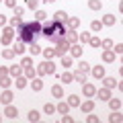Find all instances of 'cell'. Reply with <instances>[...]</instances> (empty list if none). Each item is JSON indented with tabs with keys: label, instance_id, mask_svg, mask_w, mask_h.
<instances>
[{
	"label": "cell",
	"instance_id": "6da1fadb",
	"mask_svg": "<svg viewBox=\"0 0 123 123\" xmlns=\"http://www.w3.org/2000/svg\"><path fill=\"white\" fill-rule=\"evenodd\" d=\"M41 35L47 37V41H51V43H57L60 39L66 37V23H60V21L45 23V27H41Z\"/></svg>",
	"mask_w": 123,
	"mask_h": 123
},
{
	"label": "cell",
	"instance_id": "7a4b0ae2",
	"mask_svg": "<svg viewBox=\"0 0 123 123\" xmlns=\"http://www.w3.org/2000/svg\"><path fill=\"white\" fill-rule=\"evenodd\" d=\"M39 35H41V23H37V21L23 23V25L18 27V39L25 41L27 45L37 43V37Z\"/></svg>",
	"mask_w": 123,
	"mask_h": 123
},
{
	"label": "cell",
	"instance_id": "3957f363",
	"mask_svg": "<svg viewBox=\"0 0 123 123\" xmlns=\"http://www.w3.org/2000/svg\"><path fill=\"white\" fill-rule=\"evenodd\" d=\"M35 70H37V74H41V76H45V74H55V66H53L51 60H45L43 64H39V66L35 68Z\"/></svg>",
	"mask_w": 123,
	"mask_h": 123
},
{
	"label": "cell",
	"instance_id": "277c9868",
	"mask_svg": "<svg viewBox=\"0 0 123 123\" xmlns=\"http://www.w3.org/2000/svg\"><path fill=\"white\" fill-rule=\"evenodd\" d=\"M12 39H14V29L8 25V27H4V29H2V37H0V43L6 47V45L12 43Z\"/></svg>",
	"mask_w": 123,
	"mask_h": 123
},
{
	"label": "cell",
	"instance_id": "5b68a950",
	"mask_svg": "<svg viewBox=\"0 0 123 123\" xmlns=\"http://www.w3.org/2000/svg\"><path fill=\"white\" fill-rule=\"evenodd\" d=\"M53 49H55V55L62 57V55H66V53L70 51V43H68V39L64 37V39H60V41L55 43V47H53Z\"/></svg>",
	"mask_w": 123,
	"mask_h": 123
},
{
	"label": "cell",
	"instance_id": "8992f818",
	"mask_svg": "<svg viewBox=\"0 0 123 123\" xmlns=\"http://www.w3.org/2000/svg\"><path fill=\"white\" fill-rule=\"evenodd\" d=\"M82 92H84V97H94V94H97V86H94V84H90V82H84L82 84Z\"/></svg>",
	"mask_w": 123,
	"mask_h": 123
},
{
	"label": "cell",
	"instance_id": "52a82bcc",
	"mask_svg": "<svg viewBox=\"0 0 123 123\" xmlns=\"http://www.w3.org/2000/svg\"><path fill=\"white\" fill-rule=\"evenodd\" d=\"M12 98H14V94L8 90V88H4V92L0 94V103H2V105H10V103H12Z\"/></svg>",
	"mask_w": 123,
	"mask_h": 123
},
{
	"label": "cell",
	"instance_id": "ba28073f",
	"mask_svg": "<svg viewBox=\"0 0 123 123\" xmlns=\"http://www.w3.org/2000/svg\"><path fill=\"white\" fill-rule=\"evenodd\" d=\"M82 51H84V49H82V43H72V45H70V55H72V57H80V55H82Z\"/></svg>",
	"mask_w": 123,
	"mask_h": 123
},
{
	"label": "cell",
	"instance_id": "9c48e42d",
	"mask_svg": "<svg viewBox=\"0 0 123 123\" xmlns=\"http://www.w3.org/2000/svg\"><path fill=\"white\" fill-rule=\"evenodd\" d=\"M78 107L82 109V113H92V111H94V101H90V98H88V101L80 103Z\"/></svg>",
	"mask_w": 123,
	"mask_h": 123
},
{
	"label": "cell",
	"instance_id": "30bf717a",
	"mask_svg": "<svg viewBox=\"0 0 123 123\" xmlns=\"http://www.w3.org/2000/svg\"><path fill=\"white\" fill-rule=\"evenodd\" d=\"M25 41H21V39H17V41H14V43H12V49H14V53H17V55H21V53H25L27 51V49H25Z\"/></svg>",
	"mask_w": 123,
	"mask_h": 123
},
{
	"label": "cell",
	"instance_id": "8fae6325",
	"mask_svg": "<svg viewBox=\"0 0 123 123\" xmlns=\"http://www.w3.org/2000/svg\"><path fill=\"white\" fill-rule=\"evenodd\" d=\"M103 82H105V88H115L119 84V80H115V76H103Z\"/></svg>",
	"mask_w": 123,
	"mask_h": 123
},
{
	"label": "cell",
	"instance_id": "7c38bea8",
	"mask_svg": "<svg viewBox=\"0 0 123 123\" xmlns=\"http://www.w3.org/2000/svg\"><path fill=\"white\" fill-rule=\"evenodd\" d=\"M23 72H25V68L18 64V66H10L8 68V76H12V78H17V76H23Z\"/></svg>",
	"mask_w": 123,
	"mask_h": 123
},
{
	"label": "cell",
	"instance_id": "4fadbf2b",
	"mask_svg": "<svg viewBox=\"0 0 123 123\" xmlns=\"http://www.w3.org/2000/svg\"><path fill=\"white\" fill-rule=\"evenodd\" d=\"M4 115L8 119H17V115H18V109L14 105H6V109H4Z\"/></svg>",
	"mask_w": 123,
	"mask_h": 123
},
{
	"label": "cell",
	"instance_id": "5bb4252c",
	"mask_svg": "<svg viewBox=\"0 0 123 123\" xmlns=\"http://www.w3.org/2000/svg\"><path fill=\"white\" fill-rule=\"evenodd\" d=\"M66 39H68V43H78V33H76V29H70V31H66Z\"/></svg>",
	"mask_w": 123,
	"mask_h": 123
},
{
	"label": "cell",
	"instance_id": "9a60e30c",
	"mask_svg": "<svg viewBox=\"0 0 123 123\" xmlns=\"http://www.w3.org/2000/svg\"><path fill=\"white\" fill-rule=\"evenodd\" d=\"M103 62H105V64H113V62H115L113 49H105V51H103Z\"/></svg>",
	"mask_w": 123,
	"mask_h": 123
},
{
	"label": "cell",
	"instance_id": "2e32d148",
	"mask_svg": "<svg viewBox=\"0 0 123 123\" xmlns=\"http://www.w3.org/2000/svg\"><path fill=\"white\" fill-rule=\"evenodd\" d=\"M90 72H92V76H94L97 80H101L103 76H105V68H103V66H92Z\"/></svg>",
	"mask_w": 123,
	"mask_h": 123
},
{
	"label": "cell",
	"instance_id": "e0dca14e",
	"mask_svg": "<svg viewBox=\"0 0 123 123\" xmlns=\"http://www.w3.org/2000/svg\"><path fill=\"white\" fill-rule=\"evenodd\" d=\"M101 23H103V25H107V27H115V23H117V17H115V14H105Z\"/></svg>",
	"mask_w": 123,
	"mask_h": 123
},
{
	"label": "cell",
	"instance_id": "ac0fdd59",
	"mask_svg": "<svg viewBox=\"0 0 123 123\" xmlns=\"http://www.w3.org/2000/svg\"><path fill=\"white\" fill-rule=\"evenodd\" d=\"M98 94V101H109L111 98V88H101V90H97Z\"/></svg>",
	"mask_w": 123,
	"mask_h": 123
},
{
	"label": "cell",
	"instance_id": "d6986e66",
	"mask_svg": "<svg viewBox=\"0 0 123 123\" xmlns=\"http://www.w3.org/2000/svg\"><path fill=\"white\" fill-rule=\"evenodd\" d=\"M66 25L70 27V29H78V27H80V18L78 17H68L66 18Z\"/></svg>",
	"mask_w": 123,
	"mask_h": 123
},
{
	"label": "cell",
	"instance_id": "ffe728a7",
	"mask_svg": "<svg viewBox=\"0 0 123 123\" xmlns=\"http://www.w3.org/2000/svg\"><path fill=\"white\" fill-rule=\"evenodd\" d=\"M109 107H111V111H119L121 109V98H113L111 97L109 98Z\"/></svg>",
	"mask_w": 123,
	"mask_h": 123
},
{
	"label": "cell",
	"instance_id": "44dd1931",
	"mask_svg": "<svg viewBox=\"0 0 123 123\" xmlns=\"http://www.w3.org/2000/svg\"><path fill=\"white\" fill-rule=\"evenodd\" d=\"M55 111H57V113H60V115H64V113H68V111H70V105H68V103H64V101H62V103H57Z\"/></svg>",
	"mask_w": 123,
	"mask_h": 123
},
{
	"label": "cell",
	"instance_id": "7402d4cb",
	"mask_svg": "<svg viewBox=\"0 0 123 123\" xmlns=\"http://www.w3.org/2000/svg\"><path fill=\"white\" fill-rule=\"evenodd\" d=\"M51 94L55 98H62V97H64V88H62L60 84H55V86H51Z\"/></svg>",
	"mask_w": 123,
	"mask_h": 123
},
{
	"label": "cell",
	"instance_id": "603a6c76",
	"mask_svg": "<svg viewBox=\"0 0 123 123\" xmlns=\"http://www.w3.org/2000/svg\"><path fill=\"white\" fill-rule=\"evenodd\" d=\"M88 8H90V10H101L103 8V2H101V0H88Z\"/></svg>",
	"mask_w": 123,
	"mask_h": 123
},
{
	"label": "cell",
	"instance_id": "cb8c5ba5",
	"mask_svg": "<svg viewBox=\"0 0 123 123\" xmlns=\"http://www.w3.org/2000/svg\"><path fill=\"white\" fill-rule=\"evenodd\" d=\"M66 18H68V14H66V10H57V12L53 14V21H60V23H66Z\"/></svg>",
	"mask_w": 123,
	"mask_h": 123
},
{
	"label": "cell",
	"instance_id": "d4e9b609",
	"mask_svg": "<svg viewBox=\"0 0 123 123\" xmlns=\"http://www.w3.org/2000/svg\"><path fill=\"white\" fill-rule=\"evenodd\" d=\"M12 76H2V78H0V86H2V88H8L10 86V84H12Z\"/></svg>",
	"mask_w": 123,
	"mask_h": 123
},
{
	"label": "cell",
	"instance_id": "484cf974",
	"mask_svg": "<svg viewBox=\"0 0 123 123\" xmlns=\"http://www.w3.org/2000/svg\"><path fill=\"white\" fill-rule=\"evenodd\" d=\"M78 70L84 72V74H88V72H90V64H88V62H84V60H80V62H78Z\"/></svg>",
	"mask_w": 123,
	"mask_h": 123
},
{
	"label": "cell",
	"instance_id": "4316f807",
	"mask_svg": "<svg viewBox=\"0 0 123 123\" xmlns=\"http://www.w3.org/2000/svg\"><path fill=\"white\" fill-rule=\"evenodd\" d=\"M60 80H62V82H66V84H70L72 80H74V74H72V72H68V70H66V72H64V74L60 76Z\"/></svg>",
	"mask_w": 123,
	"mask_h": 123
},
{
	"label": "cell",
	"instance_id": "83f0119b",
	"mask_svg": "<svg viewBox=\"0 0 123 123\" xmlns=\"http://www.w3.org/2000/svg\"><path fill=\"white\" fill-rule=\"evenodd\" d=\"M74 80H76V82H80V84H84V82H86V74L80 72V70H76L74 72Z\"/></svg>",
	"mask_w": 123,
	"mask_h": 123
},
{
	"label": "cell",
	"instance_id": "f1b7e54d",
	"mask_svg": "<svg viewBox=\"0 0 123 123\" xmlns=\"http://www.w3.org/2000/svg\"><path fill=\"white\" fill-rule=\"evenodd\" d=\"M68 105L70 107H78L80 105V97L78 94H70V97H68Z\"/></svg>",
	"mask_w": 123,
	"mask_h": 123
},
{
	"label": "cell",
	"instance_id": "f546056e",
	"mask_svg": "<svg viewBox=\"0 0 123 123\" xmlns=\"http://www.w3.org/2000/svg\"><path fill=\"white\" fill-rule=\"evenodd\" d=\"M45 18H47V12H45V10H39V8H37V10H35V21H37V23H43Z\"/></svg>",
	"mask_w": 123,
	"mask_h": 123
},
{
	"label": "cell",
	"instance_id": "4dcf8cb0",
	"mask_svg": "<svg viewBox=\"0 0 123 123\" xmlns=\"http://www.w3.org/2000/svg\"><path fill=\"white\" fill-rule=\"evenodd\" d=\"M8 25L12 27V29H17V27L23 25V21H21V17H10V18H8Z\"/></svg>",
	"mask_w": 123,
	"mask_h": 123
},
{
	"label": "cell",
	"instance_id": "1f68e13d",
	"mask_svg": "<svg viewBox=\"0 0 123 123\" xmlns=\"http://www.w3.org/2000/svg\"><path fill=\"white\" fill-rule=\"evenodd\" d=\"M12 82L17 84V88H25V86H27V78H25V76H17Z\"/></svg>",
	"mask_w": 123,
	"mask_h": 123
},
{
	"label": "cell",
	"instance_id": "d6a6232c",
	"mask_svg": "<svg viewBox=\"0 0 123 123\" xmlns=\"http://www.w3.org/2000/svg\"><path fill=\"white\" fill-rule=\"evenodd\" d=\"M41 53H43V57L45 60H53V57H55V49H41Z\"/></svg>",
	"mask_w": 123,
	"mask_h": 123
},
{
	"label": "cell",
	"instance_id": "836d02e7",
	"mask_svg": "<svg viewBox=\"0 0 123 123\" xmlns=\"http://www.w3.org/2000/svg\"><path fill=\"white\" fill-rule=\"evenodd\" d=\"M31 88H33L35 92H39L41 88H43V82H41L39 78H33V82H31Z\"/></svg>",
	"mask_w": 123,
	"mask_h": 123
},
{
	"label": "cell",
	"instance_id": "e575fe53",
	"mask_svg": "<svg viewBox=\"0 0 123 123\" xmlns=\"http://www.w3.org/2000/svg\"><path fill=\"white\" fill-rule=\"evenodd\" d=\"M90 37H92L90 33H86V31H82V33L78 35V43H82V45H84V43H88V39H90Z\"/></svg>",
	"mask_w": 123,
	"mask_h": 123
},
{
	"label": "cell",
	"instance_id": "d590c367",
	"mask_svg": "<svg viewBox=\"0 0 123 123\" xmlns=\"http://www.w3.org/2000/svg\"><path fill=\"white\" fill-rule=\"evenodd\" d=\"M27 119H29L31 123H33V121H39V111L31 109V111H29V115H27Z\"/></svg>",
	"mask_w": 123,
	"mask_h": 123
},
{
	"label": "cell",
	"instance_id": "8d00e7d4",
	"mask_svg": "<svg viewBox=\"0 0 123 123\" xmlns=\"http://www.w3.org/2000/svg\"><path fill=\"white\" fill-rule=\"evenodd\" d=\"M21 66L23 68H29V66H33V55H25L21 60Z\"/></svg>",
	"mask_w": 123,
	"mask_h": 123
},
{
	"label": "cell",
	"instance_id": "74e56055",
	"mask_svg": "<svg viewBox=\"0 0 123 123\" xmlns=\"http://www.w3.org/2000/svg\"><path fill=\"white\" fill-rule=\"evenodd\" d=\"M35 74H37V70H35L33 66L25 68V78H31V80H33V78H35Z\"/></svg>",
	"mask_w": 123,
	"mask_h": 123
},
{
	"label": "cell",
	"instance_id": "f35d334b",
	"mask_svg": "<svg viewBox=\"0 0 123 123\" xmlns=\"http://www.w3.org/2000/svg\"><path fill=\"white\" fill-rule=\"evenodd\" d=\"M62 66L68 70V68L72 66V55H62Z\"/></svg>",
	"mask_w": 123,
	"mask_h": 123
},
{
	"label": "cell",
	"instance_id": "ab89813d",
	"mask_svg": "<svg viewBox=\"0 0 123 123\" xmlns=\"http://www.w3.org/2000/svg\"><path fill=\"white\" fill-rule=\"evenodd\" d=\"M14 55H17L14 49H2V57H4V60H12Z\"/></svg>",
	"mask_w": 123,
	"mask_h": 123
},
{
	"label": "cell",
	"instance_id": "60d3db41",
	"mask_svg": "<svg viewBox=\"0 0 123 123\" xmlns=\"http://www.w3.org/2000/svg\"><path fill=\"white\" fill-rule=\"evenodd\" d=\"M103 27H105V25H103V23H101V21H92V23H90V29H92V31H94V33H98V31H101V29H103Z\"/></svg>",
	"mask_w": 123,
	"mask_h": 123
},
{
	"label": "cell",
	"instance_id": "b9f144b4",
	"mask_svg": "<svg viewBox=\"0 0 123 123\" xmlns=\"http://www.w3.org/2000/svg\"><path fill=\"white\" fill-rule=\"evenodd\" d=\"M121 113H119V111H113V115H111V117H109V121L111 123H119V121H121Z\"/></svg>",
	"mask_w": 123,
	"mask_h": 123
},
{
	"label": "cell",
	"instance_id": "7bdbcfd3",
	"mask_svg": "<svg viewBox=\"0 0 123 123\" xmlns=\"http://www.w3.org/2000/svg\"><path fill=\"white\" fill-rule=\"evenodd\" d=\"M29 51H31V55H39V53H41V47H39V45H37V43H31Z\"/></svg>",
	"mask_w": 123,
	"mask_h": 123
},
{
	"label": "cell",
	"instance_id": "ee69618b",
	"mask_svg": "<svg viewBox=\"0 0 123 123\" xmlns=\"http://www.w3.org/2000/svg\"><path fill=\"white\" fill-rule=\"evenodd\" d=\"M27 8L37 10V8H39V0H27Z\"/></svg>",
	"mask_w": 123,
	"mask_h": 123
},
{
	"label": "cell",
	"instance_id": "f6af8a7d",
	"mask_svg": "<svg viewBox=\"0 0 123 123\" xmlns=\"http://www.w3.org/2000/svg\"><path fill=\"white\" fill-rule=\"evenodd\" d=\"M43 111L47 115H51V113H55V105H51V103H45V107H43Z\"/></svg>",
	"mask_w": 123,
	"mask_h": 123
},
{
	"label": "cell",
	"instance_id": "bcb514c9",
	"mask_svg": "<svg viewBox=\"0 0 123 123\" xmlns=\"http://www.w3.org/2000/svg\"><path fill=\"white\" fill-rule=\"evenodd\" d=\"M111 49H113V53H115V55H121V53H123V45H121V43L113 45V47H111Z\"/></svg>",
	"mask_w": 123,
	"mask_h": 123
},
{
	"label": "cell",
	"instance_id": "7dc6e473",
	"mask_svg": "<svg viewBox=\"0 0 123 123\" xmlns=\"http://www.w3.org/2000/svg\"><path fill=\"white\" fill-rule=\"evenodd\" d=\"M88 43H90L92 47H101V39H98V37H90V39H88Z\"/></svg>",
	"mask_w": 123,
	"mask_h": 123
},
{
	"label": "cell",
	"instance_id": "c3c4849f",
	"mask_svg": "<svg viewBox=\"0 0 123 123\" xmlns=\"http://www.w3.org/2000/svg\"><path fill=\"white\" fill-rule=\"evenodd\" d=\"M101 47L111 49V47H113V41H111V39H103V41H101Z\"/></svg>",
	"mask_w": 123,
	"mask_h": 123
},
{
	"label": "cell",
	"instance_id": "681fc988",
	"mask_svg": "<svg viewBox=\"0 0 123 123\" xmlns=\"http://www.w3.org/2000/svg\"><path fill=\"white\" fill-rule=\"evenodd\" d=\"M14 17H23V14H25V8H23V6H14Z\"/></svg>",
	"mask_w": 123,
	"mask_h": 123
},
{
	"label": "cell",
	"instance_id": "f907efd6",
	"mask_svg": "<svg viewBox=\"0 0 123 123\" xmlns=\"http://www.w3.org/2000/svg\"><path fill=\"white\" fill-rule=\"evenodd\" d=\"M72 121H74V117H72V115H68V113L62 115V123H72Z\"/></svg>",
	"mask_w": 123,
	"mask_h": 123
},
{
	"label": "cell",
	"instance_id": "816d5d0a",
	"mask_svg": "<svg viewBox=\"0 0 123 123\" xmlns=\"http://www.w3.org/2000/svg\"><path fill=\"white\" fill-rule=\"evenodd\" d=\"M86 121H88V123H98V117H97V115H88Z\"/></svg>",
	"mask_w": 123,
	"mask_h": 123
},
{
	"label": "cell",
	"instance_id": "f5cc1de1",
	"mask_svg": "<svg viewBox=\"0 0 123 123\" xmlns=\"http://www.w3.org/2000/svg\"><path fill=\"white\" fill-rule=\"evenodd\" d=\"M4 4L8 6V8H14V6H17V0H4Z\"/></svg>",
	"mask_w": 123,
	"mask_h": 123
},
{
	"label": "cell",
	"instance_id": "db71d44e",
	"mask_svg": "<svg viewBox=\"0 0 123 123\" xmlns=\"http://www.w3.org/2000/svg\"><path fill=\"white\" fill-rule=\"evenodd\" d=\"M2 76H8V68H4V66H0V78Z\"/></svg>",
	"mask_w": 123,
	"mask_h": 123
},
{
	"label": "cell",
	"instance_id": "11a10c76",
	"mask_svg": "<svg viewBox=\"0 0 123 123\" xmlns=\"http://www.w3.org/2000/svg\"><path fill=\"white\" fill-rule=\"evenodd\" d=\"M6 23H8V18L4 14H0V27H6Z\"/></svg>",
	"mask_w": 123,
	"mask_h": 123
},
{
	"label": "cell",
	"instance_id": "9f6ffc18",
	"mask_svg": "<svg viewBox=\"0 0 123 123\" xmlns=\"http://www.w3.org/2000/svg\"><path fill=\"white\" fill-rule=\"evenodd\" d=\"M43 2L45 4H51V2H55V0H43Z\"/></svg>",
	"mask_w": 123,
	"mask_h": 123
},
{
	"label": "cell",
	"instance_id": "6f0895ef",
	"mask_svg": "<svg viewBox=\"0 0 123 123\" xmlns=\"http://www.w3.org/2000/svg\"><path fill=\"white\" fill-rule=\"evenodd\" d=\"M0 121H2V115H0Z\"/></svg>",
	"mask_w": 123,
	"mask_h": 123
},
{
	"label": "cell",
	"instance_id": "680465c9",
	"mask_svg": "<svg viewBox=\"0 0 123 123\" xmlns=\"http://www.w3.org/2000/svg\"><path fill=\"white\" fill-rule=\"evenodd\" d=\"M0 2H2V0H0Z\"/></svg>",
	"mask_w": 123,
	"mask_h": 123
}]
</instances>
